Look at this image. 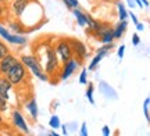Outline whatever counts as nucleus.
Masks as SVG:
<instances>
[{
    "mask_svg": "<svg viewBox=\"0 0 150 136\" xmlns=\"http://www.w3.org/2000/svg\"><path fill=\"white\" fill-rule=\"evenodd\" d=\"M18 61L20 60L17 58L16 56L11 54V53L6 54L3 58H0V75H6V74H7L13 67L16 66Z\"/></svg>",
    "mask_w": 150,
    "mask_h": 136,
    "instance_id": "6e6552de",
    "label": "nucleus"
},
{
    "mask_svg": "<svg viewBox=\"0 0 150 136\" xmlns=\"http://www.w3.org/2000/svg\"><path fill=\"white\" fill-rule=\"evenodd\" d=\"M127 28H128V22H127V20L118 22L117 27L112 28V36H114V39H120V38H121L124 33H125Z\"/></svg>",
    "mask_w": 150,
    "mask_h": 136,
    "instance_id": "f8f14e48",
    "label": "nucleus"
},
{
    "mask_svg": "<svg viewBox=\"0 0 150 136\" xmlns=\"http://www.w3.org/2000/svg\"><path fill=\"white\" fill-rule=\"evenodd\" d=\"M7 42H10L13 44H25L27 43V38L22 36L21 33H10Z\"/></svg>",
    "mask_w": 150,
    "mask_h": 136,
    "instance_id": "4468645a",
    "label": "nucleus"
},
{
    "mask_svg": "<svg viewBox=\"0 0 150 136\" xmlns=\"http://www.w3.org/2000/svg\"><path fill=\"white\" fill-rule=\"evenodd\" d=\"M135 27H136V29H138V31H140V32H142V31L145 29V25H143L142 22H138V24H136Z\"/></svg>",
    "mask_w": 150,
    "mask_h": 136,
    "instance_id": "c9c22d12",
    "label": "nucleus"
},
{
    "mask_svg": "<svg viewBox=\"0 0 150 136\" xmlns=\"http://www.w3.org/2000/svg\"><path fill=\"white\" fill-rule=\"evenodd\" d=\"M93 92H95V86L93 83H88V90H86V99L89 100L91 104H95V99H93Z\"/></svg>",
    "mask_w": 150,
    "mask_h": 136,
    "instance_id": "aec40b11",
    "label": "nucleus"
},
{
    "mask_svg": "<svg viewBox=\"0 0 150 136\" xmlns=\"http://www.w3.org/2000/svg\"><path fill=\"white\" fill-rule=\"evenodd\" d=\"M3 124H4V120H3V117H1V115H0V128H1V126H3Z\"/></svg>",
    "mask_w": 150,
    "mask_h": 136,
    "instance_id": "ea45409f",
    "label": "nucleus"
},
{
    "mask_svg": "<svg viewBox=\"0 0 150 136\" xmlns=\"http://www.w3.org/2000/svg\"><path fill=\"white\" fill-rule=\"evenodd\" d=\"M20 61H21L22 64L27 67L28 70L31 71V74H32L33 76H36L38 79L45 81V82L49 81V75L45 72V71H43L42 66H40V63H39V60H38L35 56H32V54H24V56H21Z\"/></svg>",
    "mask_w": 150,
    "mask_h": 136,
    "instance_id": "f257e3e1",
    "label": "nucleus"
},
{
    "mask_svg": "<svg viewBox=\"0 0 150 136\" xmlns=\"http://www.w3.org/2000/svg\"><path fill=\"white\" fill-rule=\"evenodd\" d=\"M27 110H28V113L31 114V117H32V120L33 121H36L38 120V115H39V110H38V103H36V99H31L27 103Z\"/></svg>",
    "mask_w": 150,
    "mask_h": 136,
    "instance_id": "ddd939ff",
    "label": "nucleus"
},
{
    "mask_svg": "<svg viewBox=\"0 0 150 136\" xmlns=\"http://www.w3.org/2000/svg\"><path fill=\"white\" fill-rule=\"evenodd\" d=\"M8 27H10L11 31H14L16 33H22L24 32V27H22L21 22H18V21H10L8 22Z\"/></svg>",
    "mask_w": 150,
    "mask_h": 136,
    "instance_id": "a211bd4d",
    "label": "nucleus"
},
{
    "mask_svg": "<svg viewBox=\"0 0 150 136\" xmlns=\"http://www.w3.org/2000/svg\"><path fill=\"white\" fill-rule=\"evenodd\" d=\"M13 85L10 83V81L6 78V75H0V96L4 97L6 100H8L10 96H8V90H10Z\"/></svg>",
    "mask_w": 150,
    "mask_h": 136,
    "instance_id": "9b49d317",
    "label": "nucleus"
},
{
    "mask_svg": "<svg viewBox=\"0 0 150 136\" xmlns=\"http://www.w3.org/2000/svg\"><path fill=\"white\" fill-rule=\"evenodd\" d=\"M49 135H52V136H57V132H56V131H52L50 133H49Z\"/></svg>",
    "mask_w": 150,
    "mask_h": 136,
    "instance_id": "a19ab883",
    "label": "nucleus"
},
{
    "mask_svg": "<svg viewBox=\"0 0 150 136\" xmlns=\"http://www.w3.org/2000/svg\"><path fill=\"white\" fill-rule=\"evenodd\" d=\"M81 66V61L78 58H74V57H71L68 61H65L64 64H63V70H61V75H60V79H68L72 74H74L75 71L78 70V67Z\"/></svg>",
    "mask_w": 150,
    "mask_h": 136,
    "instance_id": "423d86ee",
    "label": "nucleus"
},
{
    "mask_svg": "<svg viewBox=\"0 0 150 136\" xmlns=\"http://www.w3.org/2000/svg\"><path fill=\"white\" fill-rule=\"evenodd\" d=\"M0 36L4 39V40H8V36H10V31L6 27H3L1 24H0Z\"/></svg>",
    "mask_w": 150,
    "mask_h": 136,
    "instance_id": "a878e982",
    "label": "nucleus"
},
{
    "mask_svg": "<svg viewBox=\"0 0 150 136\" xmlns=\"http://www.w3.org/2000/svg\"><path fill=\"white\" fill-rule=\"evenodd\" d=\"M102 58H103L102 56L96 54V56H95V58L92 60V63L89 64V66H88V70H89V71H95L97 68V66H99V63L102 61Z\"/></svg>",
    "mask_w": 150,
    "mask_h": 136,
    "instance_id": "4be33fe9",
    "label": "nucleus"
},
{
    "mask_svg": "<svg viewBox=\"0 0 150 136\" xmlns=\"http://www.w3.org/2000/svg\"><path fill=\"white\" fill-rule=\"evenodd\" d=\"M8 53H10V49L7 47V44L0 40V58H3V57H4L6 54H8Z\"/></svg>",
    "mask_w": 150,
    "mask_h": 136,
    "instance_id": "393cba45",
    "label": "nucleus"
},
{
    "mask_svg": "<svg viewBox=\"0 0 150 136\" xmlns=\"http://www.w3.org/2000/svg\"><path fill=\"white\" fill-rule=\"evenodd\" d=\"M72 13H74L75 18H76L78 25H79V27H86V14L85 13H82L79 8H74Z\"/></svg>",
    "mask_w": 150,
    "mask_h": 136,
    "instance_id": "2eb2a0df",
    "label": "nucleus"
},
{
    "mask_svg": "<svg viewBox=\"0 0 150 136\" xmlns=\"http://www.w3.org/2000/svg\"><path fill=\"white\" fill-rule=\"evenodd\" d=\"M99 89H100V92L106 96L107 99H111V100H117L118 96H117V92L112 89L108 83H106L104 81H100L99 82Z\"/></svg>",
    "mask_w": 150,
    "mask_h": 136,
    "instance_id": "9d476101",
    "label": "nucleus"
},
{
    "mask_svg": "<svg viewBox=\"0 0 150 136\" xmlns=\"http://www.w3.org/2000/svg\"><path fill=\"white\" fill-rule=\"evenodd\" d=\"M79 83L81 85H86L88 83V70H82V72H81L79 75Z\"/></svg>",
    "mask_w": 150,
    "mask_h": 136,
    "instance_id": "bb28decb",
    "label": "nucleus"
},
{
    "mask_svg": "<svg viewBox=\"0 0 150 136\" xmlns=\"http://www.w3.org/2000/svg\"><path fill=\"white\" fill-rule=\"evenodd\" d=\"M139 43H140L139 35H138V33H134V35H132V44H134V46H138Z\"/></svg>",
    "mask_w": 150,
    "mask_h": 136,
    "instance_id": "c756f323",
    "label": "nucleus"
},
{
    "mask_svg": "<svg viewBox=\"0 0 150 136\" xmlns=\"http://www.w3.org/2000/svg\"><path fill=\"white\" fill-rule=\"evenodd\" d=\"M142 1V4H145V7H149V1L147 0H140Z\"/></svg>",
    "mask_w": 150,
    "mask_h": 136,
    "instance_id": "58836bf2",
    "label": "nucleus"
},
{
    "mask_svg": "<svg viewBox=\"0 0 150 136\" xmlns=\"http://www.w3.org/2000/svg\"><path fill=\"white\" fill-rule=\"evenodd\" d=\"M103 1H107L108 3V1H114V0H103Z\"/></svg>",
    "mask_w": 150,
    "mask_h": 136,
    "instance_id": "79ce46f5",
    "label": "nucleus"
},
{
    "mask_svg": "<svg viewBox=\"0 0 150 136\" xmlns=\"http://www.w3.org/2000/svg\"><path fill=\"white\" fill-rule=\"evenodd\" d=\"M124 51H125V46L124 44H121L120 47H118V51H117V56L122 60V57H124Z\"/></svg>",
    "mask_w": 150,
    "mask_h": 136,
    "instance_id": "7c9ffc66",
    "label": "nucleus"
},
{
    "mask_svg": "<svg viewBox=\"0 0 150 136\" xmlns=\"http://www.w3.org/2000/svg\"><path fill=\"white\" fill-rule=\"evenodd\" d=\"M128 16H131V18H132V22H134L135 25H136V24H138V22H139V21H138V17L135 16L134 13H132V11H131V14H128Z\"/></svg>",
    "mask_w": 150,
    "mask_h": 136,
    "instance_id": "72a5a7b5",
    "label": "nucleus"
},
{
    "mask_svg": "<svg viewBox=\"0 0 150 136\" xmlns=\"http://www.w3.org/2000/svg\"><path fill=\"white\" fill-rule=\"evenodd\" d=\"M112 47H114V43H103L102 47H99L97 49V54L99 56H102V57H104V56H107L108 54V51L110 50H112Z\"/></svg>",
    "mask_w": 150,
    "mask_h": 136,
    "instance_id": "f3484780",
    "label": "nucleus"
},
{
    "mask_svg": "<svg viewBox=\"0 0 150 136\" xmlns=\"http://www.w3.org/2000/svg\"><path fill=\"white\" fill-rule=\"evenodd\" d=\"M102 133H103L104 136H108V135H110V128H108L107 125H104V126L102 128Z\"/></svg>",
    "mask_w": 150,
    "mask_h": 136,
    "instance_id": "473e14b6",
    "label": "nucleus"
},
{
    "mask_svg": "<svg viewBox=\"0 0 150 136\" xmlns=\"http://www.w3.org/2000/svg\"><path fill=\"white\" fill-rule=\"evenodd\" d=\"M81 135L82 136H88V128H86V122H83L81 125Z\"/></svg>",
    "mask_w": 150,
    "mask_h": 136,
    "instance_id": "2f4dec72",
    "label": "nucleus"
},
{
    "mask_svg": "<svg viewBox=\"0 0 150 136\" xmlns=\"http://www.w3.org/2000/svg\"><path fill=\"white\" fill-rule=\"evenodd\" d=\"M31 3H32V0H11L10 10L17 18H21L22 14L27 10V7L31 4Z\"/></svg>",
    "mask_w": 150,
    "mask_h": 136,
    "instance_id": "0eeeda50",
    "label": "nucleus"
},
{
    "mask_svg": "<svg viewBox=\"0 0 150 136\" xmlns=\"http://www.w3.org/2000/svg\"><path fill=\"white\" fill-rule=\"evenodd\" d=\"M6 110H7V100L0 96V113H3Z\"/></svg>",
    "mask_w": 150,
    "mask_h": 136,
    "instance_id": "c85d7f7f",
    "label": "nucleus"
},
{
    "mask_svg": "<svg viewBox=\"0 0 150 136\" xmlns=\"http://www.w3.org/2000/svg\"><path fill=\"white\" fill-rule=\"evenodd\" d=\"M11 117H13V124H14V125H16L17 128L22 132V133L29 135V129H28L27 122H25V120H24V115H22L18 110H16V111H13Z\"/></svg>",
    "mask_w": 150,
    "mask_h": 136,
    "instance_id": "1a4fd4ad",
    "label": "nucleus"
},
{
    "mask_svg": "<svg viewBox=\"0 0 150 136\" xmlns=\"http://www.w3.org/2000/svg\"><path fill=\"white\" fill-rule=\"evenodd\" d=\"M149 107H150V97L145 99V103H143V111H145V118L149 122L150 121V113H149Z\"/></svg>",
    "mask_w": 150,
    "mask_h": 136,
    "instance_id": "b1692460",
    "label": "nucleus"
},
{
    "mask_svg": "<svg viewBox=\"0 0 150 136\" xmlns=\"http://www.w3.org/2000/svg\"><path fill=\"white\" fill-rule=\"evenodd\" d=\"M54 51H56L57 57L60 58V61H61L63 64L72 57V49H71V44L68 40H61V42L57 44V47L54 49Z\"/></svg>",
    "mask_w": 150,
    "mask_h": 136,
    "instance_id": "20e7f679",
    "label": "nucleus"
},
{
    "mask_svg": "<svg viewBox=\"0 0 150 136\" xmlns=\"http://www.w3.org/2000/svg\"><path fill=\"white\" fill-rule=\"evenodd\" d=\"M65 7L68 10H74V8H79V1L78 0H63Z\"/></svg>",
    "mask_w": 150,
    "mask_h": 136,
    "instance_id": "5701e85b",
    "label": "nucleus"
},
{
    "mask_svg": "<svg viewBox=\"0 0 150 136\" xmlns=\"http://www.w3.org/2000/svg\"><path fill=\"white\" fill-rule=\"evenodd\" d=\"M127 4H128L129 8H135V7H136V4H135L134 0H127Z\"/></svg>",
    "mask_w": 150,
    "mask_h": 136,
    "instance_id": "f704fd0d",
    "label": "nucleus"
},
{
    "mask_svg": "<svg viewBox=\"0 0 150 136\" xmlns=\"http://www.w3.org/2000/svg\"><path fill=\"white\" fill-rule=\"evenodd\" d=\"M117 10H118V17H120V21H124L128 18V11L125 8V6L121 1H117Z\"/></svg>",
    "mask_w": 150,
    "mask_h": 136,
    "instance_id": "dca6fc26",
    "label": "nucleus"
},
{
    "mask_svg": "<svg viewBox=\"0 0 150 136\" xmlns=\"http://www.w3.org/2000/svg\"><path fill=\"white\" fill-rule=\"evenodd\" d=\"M47 61H46V66H45V72L47 75H53L54 72H59V67H60V61L59 57L56 54L54 49H47Z\"/></svg>",
    "mask_w": 150,
    "mask_h": 136,
    "instance_id": "7ed1b4c3",
    "label": "nucleus"
},
{
    "mask_svg": "<svg viewBox=\"0 0 150 136\" xmlns=\"http://www.w3.org/2000/svg\"><path fill=\"white\" fill-rule=\"evenodd\" d=\"M60 128H63V135H68V131H67V125H60Z\"/></svg>",
    "mask_w": 150,
    "mask_h": 136,
    "instance_id": "e433bc0d",
    "label": "nucleus"
},
{
    "mask_svg": "<svg viewBox=\"0 0 150 136\" xmlns=\"http://www.w3.org/2000/svg\"><path fill=\"white\" fill-rule=\"evenodd\" d=\"M68 42L71 44L72 49V56H75V58H78L79 61H83L89 56V51L86 49V46L81 40H75V39H68Z\"/></svg>",
    "mask_w": 150,
    "mask_h": 136,
    "instance_id": "39448f33",
    "label": "nucleus"
},
{
    "mask_svg": "<svg viewBox=\"0 0 150 136\" xmlns=\"http://www.w3.org/2000/svg\"><path fill=\"white\" fill-rule=\"evenodd\" d=\"M99 39H100V42H102V43H111V42H114L112 29H110V31H107V32H104Z\"/></svg>",
    "mask_w": 150,
    "mask_h": 136,
    "instance_id": "6ab92c4d",
    "label": "nucleus"
},
{
    "mask_svg": "<svg viewBox=\"0 0 150 136\" xmlns=\"http://www.w3.org/2000/svg\"><path fill=\"white\" fill-rule=\"evenodd\" d=\"M49 125H50L52 129H59L60 125H61L60 118L57 117V115H52V118H50V121H49Z\"/></svg>",
    "mask_w": 150,
    "mask_h": 136,
    "instance_id": "412c9836",
    "label": "nucleus"
},
{
    "mask_svg": "<svg viewBox=\"0 0 150 136\" xmlns=\"http://www.w3.org/2000/svg\"><path fill=\"white\" fill-rule=\"evenodd\" d=\"M6 11H7V1L0 0V17H4Z\"/></svg>",
    "mask_w": 150,
    "mask_h": 136,
    "instance_id": "cd10ccee",
    "label": "nucleus"
},
{
    "mask_svg": "<svg viewBox=\"0 0 150 136\" xmlns=\"http://www.w3.org/2000/svg\"><path fill=\"white\" fill-rule=\"evenodd\" d=\"M6 1H10V0H6Z\"/></svg>",
    "mask_w": 150,
    "mask_h": 136,
    "instance_id": "37998d69",
    "label": "nucleus"
},
{
    "mask_svg": "<svg viewBox=\"0 0 150 136\" xmlns=\"http://www.w3.org/2000/svg\"><path fill=\"white\" fill-rule=\"evenodd\" d=\"M27 76H28V68L22 64L21 61H18L16 66L6 74V78L10 81V83L13 86L18 85V83H22L27 79Z\"/></svg>",
    "mask_w": 150,
    "mask_h": 136,
    "instance_id": "f03ea898",
    "label": "nucleus"
},
{
    "mask_svg": "<svg viewBox=\"0 0 150 136\" xmlns=\"http://www.w3.org/2000/svg\"><path fill=\"white\" fill-rule=\"evenodd\" d=\"M135 1V4L138 6V7H143V4H142V1H140V0H134Z\"/></svg>",
    "mask_w": 150,
    "mask_h": 136,
    "instance_id": "4c0bfd02",
    "label": "nucleus"
}]
</instances>
